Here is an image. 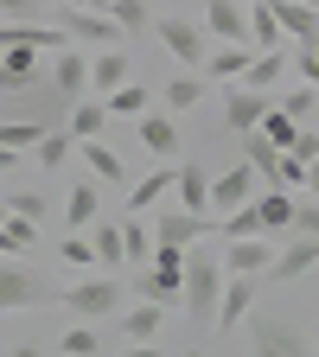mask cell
Wrapping results in <instances>:
<instances>
[{
  "mask_svg": "<svg viewBox=\"0 0 319 357\" xmlns=\"http://www.w3.org/2000/svg\"><path fill=\"white\" fill-rule=\"evenodd\" d=\"M243 338H249V351H262V357H300V351H313V332H306L300 319H288V312H275V306H249Z\"/></svg>",
  "mask_w": 319,
  "mask_h": 357,
  "instance_id": "obj_1",
  "label": "cell"
},
{
  "mask_svg": "<svg viewBox=\"0 0 319 357\" xmlns=\"http://www.w3.org/2000/svg\"><path fill=\"white\" fill-rule=\"evenodd\" d=\"M0 102H7L0 115H13V121H32V128H64V121H71V96H64V89H58L52 77H32V83L7 89Z\"/></svg>",
  "mask_w": 319,
  "mask_h": 357,
  "instance_id": "obj_2",
  "label": "cell"
},
{
  "mask_svg": "<svg viewBox=\"0 0 319 357\" xmlns=\"http://www.w3.org/2000/svg\"><path fill=\"white\" fill-rule=\"evenodd\" d=\"M217 294H223V268H217V249H186V319L192 326H211L217 319Z\"/></svg>",
  "mask_w": 319,
  "mask_h": 357,
  "instance_id": "obj_3",
  "label": "cell"
},
{
  "mask_svg": "<svg viewBox=\"0 0 319 357\" xmlns=\"http://www.w3.org/2000/svg\"><path fill=\"white\" fill-rule=\"evenodd\" d=\"M52 300V281L38 275L26 255H0V312H26Z\"/></svg>",
  "mask_w": 319,
  "mask_h": 357,
  "instance_id": "obj_4",
  "label": "cell"
},
{
  "mask_svg": "<svg viewBox=\"0 0 319 357\" xmlns=\"http://www.w3.org/2000/svg\"><path fill=\"white\" fill-rule=\"evenodd\" d=\"M52 20H58L64 38H77V45H121V26H115L109 7H71V0H58Z\"/></svg>",
  "mask_w": 319,
  "mask_h": 357,
  "instance_id": "obj_5",
  "label": "cell"
},
{
  "mask_svg": "<svg viewBox=\"0 0 319 357\" xmlns=\"http://www.w3.org/2000/svg\"><path fill=\"white\" fill-rule=\"evenodd\" d=\"M154 32H160L166 52H172L179 64H192V70H198V64H205V52H211V32H205L198 20H172V13H166V20H154Z\"/></svg>",
  "mask_w": 319,
  "mask_h": 357,
  "instance_id": "obj_6",
  "label": "cell"
},
{
  "mask_svg": "<svg viewBox=\"0 0 319 357\" xmlns=\"http://www.w3.org/2000/svg\"><path fill=\"white\" fill-rule=\"evenodd\" d=\"M223 128H230V134H249V128H262V115L268 109H275V102H268V89H249V83H237V89H223Z\"/></svg>",
  "mask_w": 319,
  "mask_h": 357,
  "instance_id": "obj_7",
  "label": "cell"
},
{
  "mask_svg": "<svg viewBox=\"0 0 319 357\" xmlns=\"http://www.w3.org/2000/svg\"><path fill=\"white\" fill-rule=\"evenodd\" d=\"M205 32L223 45H255L249 38V0H205Z\"/></svg>",
  "mask_w": 319,
  "mask_h": 357,
  "instance_id": "obj_8",
  "label": "cell"
},
{
  "mask_svg": "<svg viewBox=\"0 0 319 357\" xmlns=\"http://www.w3.org/2000/svg\"><path fill=\"white\" fill-rule=\"evenodd\" d=\"M255 294H262V275H230V281H223V294H217V332H237L249 319Z\"/></svg>",
  "mask_w": 319,
  "mask_h": 357,
  "instance_id": "obj_9",
  "label": "cell"
},
{
  "mask_svg": "<svg viewBox=\"0 0 319 357\" xmlns=\"http://www.w3.org/2000/svg\"><path fill=\"white\" fill-rule=\"evenodd\" d=\"M115 306H121V281H77L64 294V312H77V319H109Z\"/></svg>",
  "mask_w": 319,
  "mask_h": 357,
  "instance_id": "obj_10",
  "label": "cell"
},
{
  "mask_svg": "<svg viewBox=\"0 0 319 357\" xmlns=\"http://www.w3.org/2000/svg\"><path fill=\"white\" fill-rule=\"evenodd\" d=\"M255 166L249 160H237V166H223L217 178H211V211H237V204H249L255 198Z\"/></svg>",
  "mask_w": 319,
  "mask_h": 357,
  "instance_id": "obj_11",
  "label": "cell"
},
{
  "mask_svg": "<svg viewBox=\"0 0 319 357\" xmlns=\"http://www.w3.org/2000/svg\"><path fill=\"white\" fill-rule=\"evenodd\" d=\"M211 236V217L205 211H160V223H154V243H179V249H192V243H205Z\"/></svg>",
  "mask_w": 319,
  "mask_h": 357,
  "instance_id": "obj_12",
  "label": "cell"
},
{
  "mask_svg": "<svg viewBox=\"0 0 319 357\" xmlns=\"http://www.w3.org/2000/svg\"><path fill=\"white\" fill-rule=\"evenodd\" d=\"M268 261H275L268 236H223V268L230 275H268Z\"/></svg>",
  "mask_w": 319,
  "mask_h": 357,
  "instance_id": "obj_13",
  "label": "cell"
},
{
  "mask_svg": "<svg viewBox=\"0 0 319 357\" xmlns=\"http://www.w3.org/2000/svg\"><path fill=\"white\" fill-rule=\"evenodd\" d=\"M313 268H319V236H294L275 261H268V281H300V275H313Z\"/></svg>",
  "mask_w": 319,
  "mask_h": 357,
  "instance_id": "obj_14",
  "label": "cell"
},
{
  "mask_svg": "<svg viewBox=\"0 0 319 357\" xmlns=\"http://www.w3.org/2000/svg\"><path fill=\"white\" fill-rule=\"evenodd\" d=\"M249 58H255V45H223V38H217L198 70H205V83H237V77L249 70Z\"/></svg>",
  "mask_w": 319,
  "mask_h": 357,
  "instance_id": "obj_15",
  "label": "cell"
},
{
  "mask_svg": "<svg viewBox=\"0 0 319 357\" xmlns=\"http://www.w3.org/2000/svg\"><path fill=\"white\" fill-rule=\"evenodd\" d=\"M160 332H166V306H160V300H141L134 312H121V338H128L134 351H147Z\"/></svg>",
  "mask_w": 319,
  "mask_h": 357,
  "instance_id": "obj_16",
  "label": "cell"
},
{
  "mask_svg": "<svg viewBox=\"0 0 319 357\" xmlns=\"http://www.w3.org/2000/svg\"><path fill=\"white\" fill-rule=\"evenodd\" d=\"M128 83V52L121 45H89V89H121Z\"/></svg>",
  "mask_w": 319,
  "mask_h": 357,
  "instance_id": "obj_17",
  "label": "cell"
},
{
  "mask_svg": "<svg viewBox=\"0 0 319 357\" xmlns=\"http://www.w3.org/2000/svg\"><path fill=\"white\" fill-rule=\"evenodd\" d=\"M38 58H45V45H7V52H0V96L20 89V83H32L38 77Z\"/></svg>",
  "mask_w": 319,
  "mask_h": 357,
  "instance_id": "obj_18",
  "label": "cell"
},
{
  "mask_svg": "<svg viewBox=\"0 0 319 357\" xmlns=\"http://www.w3.org/2000/svg\"><path fill=\"white\" fill-rule=\"evenodd\" d=\"M268 7H275V20H281L288 38H300V45L319 38V7H306V0H268Z\"/></svg>",
  "mask_w": 319,
  "mask_h": 357,
  "instance_id": "obj_19",
  "label": "cell"
},
{
  "mask_svg": "<svg viewBox=\"0 0 319 357\" xmlns=\"http://www.w3.org/2000/svg\"><path fill=\"white\" fill-rule=\"evenodd\" d=\"M141 147L154 160H179V128H172V115H160V109L141 115Z\"/></svg>",
  "mask_w": 319,
  "mask_h": 357,
  "instance_id": "obj_20",
  "label": "cell"
},
{
  "mask_svg": "<svg viewBox=\"0 0 319 357\" xmlns=\"http://www.w3.org/2000/svg\"><path fill=\"white\" fill-rule=\"evenodd\" d=\"M281 153H288V147H275L262 128H249V134H243V160H249V166L268 178V185H281Z\"/></svg>",
  "mask_w": 319,
  "mask_h": 357,
  "instance_id": "obj_21",
  "label": "cell"
},
{
  "mask_svg": "<svg viewBox=\"0 0 319 357\" xmlns=\"http://www.w3.org/2000/svg\"><path fill=\"white\" fill-rule=\"evenodd\" d=\"M71 211H64V223L71 230H89V223L103 217V178H83V185H71V198H64Z\"/></svg>",
  "mask_w": 319,
  "mask_h": 357,
  "instance_id": "obj_22",
  "label": "cell"
},
{
  "mask_svg": "<svg viewBox=\"0 0 319 357\" xmlns=\"http://www.w3.org/2000/svg\"><path fill=\"white\" fill-rule=\"evenodd\" d=\"M166 192H179V166H166V160H160V166H154V172L141 178V185L128 192V211H154V204H160Z\"/></svg>",
  "mask_w": 319,
  "mask_h": 357,
  "instance_id": "obj_23",
  "label": "cell"
},
{
  "mask_svg": "<svg viewBox=\"0 0 319 357\" xmlns=\"http://www.w3.org/2000/svg\"><path fill=\"white\" fill-rule=\"evenodd\" d=\"M77 160H89V172H96L103 185H121V178H128V160L115 147H103V134H96V141H77Z\"/></svg>",
  "mask_w": 319,
  "mask_h": 357,
  "instance_id": "obj_24",
  "label": "cell"
},
{
  "mask_svg": "<svg viewBox=\"0 0 319 357\" xmlns=\"http://www.w3.org/2000/svg\"><path fill=\"white\" fill-rule=\"evenodd\" d=\"M52 83L64 89V96H71V102L83 96V89H89V45H83V52H71V45H64V58H58V70H52Z\"/></svg>",
  "mask_w": 319,
  "mask_h": 357,
  "instance_id": "obj_25",
  "label": "cell"
},
{
  "mask_svg": "<svg viewBox=\"0 0 319 357\" xmlns=\"http://www.w3.org/2000/svg\"><path fill=\"white\" fill-rule=\"evenodd\" d=\"M179 204L211 217V172H205L198 160H186V166H179Z\"/></svg>",
  "mask_w": 319,
  "mask_h": 357,
  "instance_id": "obj_26",
  "label": "cell"
},
{
  "mask_svg": "<svg viewBox=\"0 0 319 357\" xmlns=\"http://www.w3.org/2000/svg\"><path fill=\"white\" fill-rule=\"evenodd\" d=\"M249 38H255V52H281V20H275V7L268 0H249Z\"/></svg>",
  "mask_w": 319,
  "mask_h": 357,
  "instance_id": "obj_27",
  "label": "cell"
},
{
  "mask_svg": "<svg viewBox=\"0 0 319 357\" xmlns=\"http://www.w3.org/2000/svg\"><path fill=\"white\" fill-rule=\"evenodd\" d=\"M32 160L58 172L64 160H77V134H71V128H45V134H38V147H32Z\"/></svg>",
  "mask_w": 319,
  "mask_h": 357,
  "instance_id": "obj_28",
  "label": "cell"
},
{
  "mask_svg": "<svg viewBox=\"0 0 319 357\" xmlns=\"http://www.w3.org/2000/svg\"><path fill=\"white\" fill-rule=\"evenodd\" d=\"M103 102H109V115H128V121H141V115L154 109V89H147V83H121V89H109Z\"/></svg>",
  "mask_w": 319,
  "mask_h": 357,
  "instance_id": "obj_29",
  "label": "cell"
},
{
  "mask_svg": "<svg viewBox=\"0 0 319 357\" xmlns=\"http://www.w3.org/2000/svg\"><path fill=\"white\" fill-rule=\"evenodd\" d=\"M64 128L77 134V141H96V134L109 128V102H83V96H77V102H71V121H64Z\"/></svg>",
  "mask_w": 319,
  "mask_h": 357,
  "instance_id": "obj_30",
  "label": "cell"
},
{
  "mask_svg": "<svg viewBox=\"0 0 319 357\" xmlns=\"http://www.w3.org/2000/svg\"><path fill=\"white\" fill-rule=\"evenodd\" d=\"M32 243H38V223L32 217H13V211L0 217V255H26Z\"/></svg>",
  "mask_w": 319,
  "mask_h": 357,
  "instance_id": "obj_31",
  "label": "cell"
},
{
  "mask_svg": "<svg viewBox=\"0 0 319 357\" xmlns=\"http://www.w3.org/2000/svg\"><path fill=\"white\" fill-rule=\"evenodd\" d=\"M89 243H96V261H128V243H121V223L115 217L89 223Z\"/></svg>",
  "mask_w": 319,
  "mask_h": 357,
  "instance_id": "obj_32",
  "label": "cell"
},
{
  "mask_svg": "<svg viewBox=\"0 0 319 357\" xmlns=\"http://www.w3.org/2000/svg\"><path fill=\"white\" fill-rule=\"evenodd\" d=\"M281 70H288V52H255V58H249V70H243L237 83H249V89H268Z\"/></svg>",
  "mask_w": 319,
  "mask_h": 357,
  "instance_id": "obj_33",
  "label": "cell"
},
{
  "mask_svg": "<svg viewBox=\"0 0 319 357\" xmlns=\"http://www.w3.org/2000/svg\"><path fill=\"white\" fill-rule=\"evenodd\" d=\"M205 102V70H186L166 83V109H198Z\"/></svg>",
  "mask_w": 319,
  "mask_h": 357,
  "instance_id": "obj_34",
  "label": "cell"
},
{
  "mask_svg": "<svg viewBox=\"0 0 319 357\" xmlns=\"http://www.w3.org/2000/svg\"><path fill=\"white\" fill-rule=\"evenodd\" d=\"M121 243H128V261H154V230H147L141 217L121 223Z\"/></svg>",
  "mask_w": 319,
  "mask_h": 357,
  "instance_id": "obj_35",
  "label": "cell"
},
{
  "mask_svg": "<svg viewBox=\"0 0 319 357\" xmlns=\"http://www.w3.org/2000/svg\"><path fill=\"white\" fill-rule=\"evenodd\" d=\"M109 13H115V26H121V32H147V26H154L147 0H109Z\"/></svg>",
  "mask_w": 319,
  "mask_h": 357,
  "instance_id": "obj_36",
  "label": "cell"
},
{
  "mask_svg": "<svg viewBox=\"0 0 319 357\" xmlns=\"http://www.w3.org/2000/svg\"><path fill=\"white\" fill-rule=\"evenodd\" d=\"M262 134H268V141H275V147H294V134H300V121H294V115H288V109L275 102V109L262 115Z\"/></svg>",
  "mask_w": 319,
  "mask_h": 357,
  "instance_id": "obj_37",
  "label": "cell"
},
{
  "mask_svg": "<svg viewBox=\"0 0 319 357\" xmlns=\"http://www.w3.org/2000/svg\"><path fill=\"white\" fill-rule=\"evenodd\" d=\"M7 211H13V217L45 223V217H52V198H45V192H13V198H7Z\"/></svg>",
  "mask_w": 319,
  "mask_h": 357,
  "instance_id": "obj_38",
  "label": "cell"
},
{
  "mask_svg": "<svg viewBox=\"0 0 319 357\" xmlns=\"http://www.w3.org/2000/svg\"><path fill=\"white\" fill-rule=\"evenodd\" d=\"M64 351H71V357H96V351H103V332H96V326H71V332H64Z\"/></svg>",
  "mask_w": 319,
  "mask_h": 357,
  "instance_id": "obj_39",
  "label": "cell"
},
{
  "mask_svg": "<svg viewBox=\"0 0 319 357\" xmlns=\"http://www.w3.org/2000/svg\"><path fill=\"white\" fill-rule=\"evenodd\" d=\"M0 20H52V0H0Z\"/></svg>",
  "mask_w": 319,
  "mask_h": 357,
  "instance_id": "obj_40",
  "label": "cell"
},
{
  "mask_svg": "<svg viewBox=\"0 0 319 357\" xmlns=\"http://www.w3.org/2000/svg\"><path fill=\"white\" fill-rule=\"evenodd\" d=\"M281 109H288V115H294V121H300V128H306V121H313V115H319V89H313V83H306V89H294V96H288V102H281Z\"/></svg>",
  "mask_w": 319,
  "mask_h": 357,
  "instance_id": "obj_41",
  "label": "cell"
},
{
  "mask_svg": "<svg viewBox=\"0 0 319 357\" xmlns=\"http://www.w3.org/2000/svg\"><path fill=\"white\" fill-rule=\"evenodd\" d=\"M71 268H96V243H89V236H64V249H58Z\"/></svg>",
  "mask_w": 319,
  "mask_h": 357,
  "instance_id": "obj_42",
  "label": "cell"
},
{
  "mask_svg": "<svg viewBox=\"0 0 319 357\" xmlns=\"http://www.w3.org/2000/svg\"><path fill=\"white\" fill-rule=\"evenodd\" d=\"M288 153H300V160H306V166H313V160H319V134H313V121H306V128H300V134H294V147H288Z\"/></svg>",
  "mask_w": 319,
  "mask_h": 357,
  "instance_id": "obj_43",
  "label": "cell"
},
{
  "mask_svg": "<svg viewBox=\"0 0 319 357\" xmlns=\"http://www.w3.org/2000/svg\"><path fill=\"white\" fill-rule=\"evenodd\" d=\"M300 77L319 89V38H313V45H300Z\"/></svg>",
  "mask_w": 319,
  "mask_h": 357,
  "instance_id": "obj_44",
  "label": "cell"
},
{
  "mask_svg": "<svg viewBox=\"0 0 319 357\" xmlns=\"http://www.w3.org/2000/svg\"><path fill=\"white\" fill-rule=\"evenodd\" d=\"M294 230H306V236H319V204H294Z\"/></svg>",
  "mask_w": 319,
  "mask_h": 357,
  "instance_id": "obj_45",
  "label": "cell"
},
{
  "mask_svg": "<svg viewBox=\"0 0 319 357\" xmlns=\"http://www.w3.org/2000/svg\"><path fill=\"white\" fill-rule=\"evenodd\" d=\"M300 178H306V160L300 153H281V185H300Z\"/></svg>",
  "mask_w": 319,
  "mask_h": 357,
  "instance_id": "obj_46",
  "label": "cell"
},
{
  "mask_svg": "<svg viewBox=\"0 0 319 357\" xmlns=\"http://www.w3.org/2000/svg\"><path fill=\"white\" fill-rule=\"evenodd\" d=\"M20 166V147H7V141H0V172H13Z\"/></svg>",
  "mask_w": 319,
  "mask_h": 357,
  "instance_id": "obj_47",
  "label": "cell"
},
{
  "mask_svg": "<svg viewBox=\"0 0 319 357\" xmlns=\"http://www.w3.org/2000/svg\"><path fill=\"white\" fill-rule=\"evenodd\" d=\"M306 185H313V192H319V160H313V166H306Z\"/></svg>",
  "mask_w": 319,
  "mask_h": 357,
  "instance_id": "obj_48",
  "label": "cell"
},
{
  "mask_svg": "<svg viewBox=\"0 0 319 357\" xmlns=\"http://www.w3.org/2000/svg\"><path fill=\"white\" fill-rule=\"evenodd\" d=\"M0 217H7V204H0Z\"/></svg>",
  "mask_w": 319,
  "mask_h": 357,
  "instance_id": "obj_49",
  "label": "cell"
},
{
  "mask_svg": "<svg viewBox=\"0 0 319 357\" xmlns=\"http://www.w3.org/2000/svg\"><path fill=\"white\" fill-rule=\"evenodd\" d=\"M306 7H319V0H306Z\"/></svg>",
  "mask_w": 319,
  "mask_h": 357,
  "instance_id": "obj_50",
  "label": "cell"
}]
</instances>
